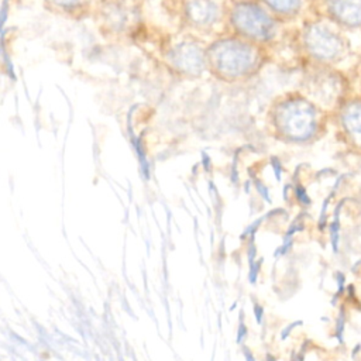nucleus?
Listing matches in <instances>:
<instances>
[{"label": "nucleus", "instance_id": "f257e3e1", "mask_svg": "<svg viewBox=\"0 0 361 361\" xmlns=\"http://www.w3.org/2000/svg\"><path fill=\"white\" fill-rule=\"evenodd\" d=\"M207 69L223 82L245 80L255 75L265 61L262 48L238 35L223 37L206 48Z\"/></svg>", "mask_w": 361, "mask_h": 361}, {"label": "nucleus", "instance_id": "f03ea898", "mask_svg": "<svg viewBox=\"0 0 361 361\" xmlns=\"http://www.w3.org/2000/svg\"><path fill=\"white\" fill-rule=\"evenodd\" d=\"M269 114L278 134L289 142H310L324 127L322 107L299 92L286 93L275 100Z\"/></svg>", "mask_w": 361, "mask_h": 361}, {"label": "nucleus", "instance_id": "7ed1b4c3", "mask_svg": "<svg viewBox=\"0 0 361 361\" xmlns=\"http://www.w3.org/2000/svg\"><path fill=\"white\" fill-rule=\"evenodd\" d=\"M228 23L234 35L262 45L276 34V18L262 4L254 0H240L228 11Z\"/></svg>", "mask_w": 361, "mask_h": 361}, {"label": "nucleus", "instance_id": "20e7f679", "mask_svg": "<svg viewBox=\"0 0 361 361\" xmlns=\"http://www.w3.org/2000/svg\"><path fill=\"white\" fill-rule=\"evenodd\" d=\"M302 45L305 52L322 65L334 63L345 55L347 42L344 37L330 24L312 21L303 27Z\"/></svg>", "mask_w": 361, "mask_h": 361}, {"label": "nucleus", "instance_id": "39448f33", "mask_svg": "<svg viewBox=\"0 0 361 361\" xmlns=\"http://www.w3.org/2000/svg\"><path fill=\"white\" fill-rule=\"evenodd\" d=\"M303 94L307 96L317 106H338L345 100V80L344 78L326 66L309 72L303 80Z\"/></svg>", "mask_w": 361, "mask_h": 361}, {"label": "nucleus", "instance_id": "423d86ee", "mask_svg": "<svg viewBox=\"0 0 361 361\" xmlns=\"http://www.w3.org/2000/svg\"><path fill=\"white\" fill-rule=\"evenodd\" d=\"M168 65L183 76H197L207 69L206 48L193 38L173 42L166 52Z\"/></svg>", "mask_w": 361, "mask_h": 361}, {"label": "nucleus", "instance_id": "0eeeda50", "mask_svg": "<svg viewBox=\"0 0 361 361\" xmlns=\"http://www.w3.org/2000/svg\"><path fill=\"white\" fill-rule=\"evenodd\" d=\"M182 16L192 28L209 31L223 21L226 6L223 0H183Z\"/></svg>", "mask_w": 361, "mask_h": 361}, {"label": "nucleus", "instance_id": "6e6552de", "mask_svg": "<svg viewBox=\"0 0 361 361\" xmlns=\"http://www.w3.org/2000/svg\"><path fill=\"white\" fill-rule=\"evenodd\" d=\"M337 128L344 145L361 155V97L344 100L338 106Z\"/></svg>", "mask_w": 361, "mask_h": 361}, {"label": "nucleus", "instance_id": "1a4fd4ad", "mask_svg": "<svg viewBox=\"0 0 361 361\" xmlns=\"http://www.w3.org/2000/svg\"><path fill=\"white\" fill-rule=\"evenodd\" d=\"M329 18L341 27H361V0H324Z\"/></svg>", "mask_w": 361, "mask_h": 361}, {"label": "nucleus", "instance_id": "9d476101", "mask_svg": "<svg viewBox=\"0 0 361 361\" xmlns=\"http://www.w3.org/2000/svg\"><path fill=\"white\" fill-rule=\"evenodd\" d=\"M261 3L279 18H292L299 14L303 0H261Z\"/></svg>", "mask_w": 361, "mask_h": 361}, {"label": "nucleus", "instance_id": "9b49d317", "mask_svg": "<svg viewBox=\"0 0 361 361\" xmlns=\"http://www.w3.org/2000/svg\"><path fill=\"white\" fill-rule=\"evenodd\" d=\"M45 1L61 11H78V10H82L90 0H45Z\"/></svg>", "mask_w": 361, "mask_h": 361}]
</instances>
